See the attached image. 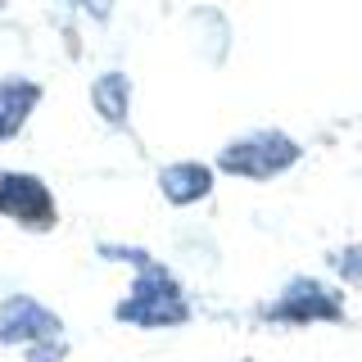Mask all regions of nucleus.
I'll list each match as a JSON object with an SVG mask.
<instances>
[{
    "label": "nucleus",
    "instance_id": "5",
    "mask_svg": "<svg viewBox=\"0 0 362 362\" xmlns=\"http://www.w3.org/2000/svg\"><path fill=\"white\" fill-rule=\"evenodd\" d=\"M272 322H290V326H313V322H339L344 317V303H339L335 290H326L322 281H290L281 290V299L267 308Z\"/></svg>",
    "mask_w": 362,
    "mask_h": 362
},
{
    "label": "nucleus",
    "instance_id": "1",
    "mask_svg": "<svg viewBox=\"0 0 362 362\" xmlns=\"http://www.w3.org/2000/svg\"><path fill=\"white\" fill-rule=\"evenodd\" d=\"M105 258H127V263H136L132 294L113 308L118 322L145 326V331H163V326H181L190 317V303H186V294H181L177 276L168 267H158L150 254H141V249H109L105 245Z\"/></svg>",
    "mask_w": 362,
    "mask_h": 362
},
{
    "label": "nucleus",
    "instance_id": "4",
    "mask_svg": "<svg viewBox=\"0 0 362 362\" xmlns=\"http://www.w3.org/2000/svg\"><path fill=\"white\" fill-rule=\"evenodd\" d=\"M59 317H54L45 303H37L32 294H9L0 303V344H23V349H37L59 339Z\"/></svg>",
    "mask_w": 362,
    "mask_h": 362
},
{
    "label": "nucleus",
    "instance_id": "2",
    "mask_svg": "<svg viewBox=\"0 0 362 362\" xmlns=\"http://www.w3.org/2000/svg\"><path fill=\"white\" fill-rule=\"evenodd\" d=\"M299 141L286 132H254V136H240L231 141L226 150L218 154V168L231 177H245V181H272L281 177L286 168L299 163Z\"/></svg>",
    "mask_w": 362,
    "mask_h": 362
},
{
    "label": "nucleus",
    "instance_id": "3",
    "mask_svg": "<svg viewBox=\"0 0 362 362\" xmlns=\"http://www.w3.org/2000/svg\"><path fill=\"white\" fill-rule=\"evenodd\" d=\"M0 218L28 226V231H50L54 226L50 186L32 173H0Z\"/></svg>",
    "mask_w": 362,
    "mask_h": 362
},
{
    "label": "nucleus",
    "instance_id": "9",
    "mask_svg": "<svg viewBox=\"0 0 362 362\" xmlns=\"http://www.w3.org/2000/svg\"><path fill=\"white\" fill-rule=\"evenodd\" d=\"M339 272H344L354 286H362V249H344V258H339Z\"/></svg>",
    "mask_w": 362,
    "mask_h": 362
},
{
    "label": "nucleus",
    "instance_id": "7",
    "mask_svg": "<svg viewBox=\"0 0 362 362\" xmlns=\"http://www.w3.org/2000/svg\"><path fill=\"white\" fill-rule=\"evenodd\" d=\"M158 190H163L168 204L186 209V204H199L213 190V168L209 163H168L158 173Z\"/></svg>",
    "mask_w": 362,
    "mask_h": 362
},
{
    "label": "nucleus",
    "instance_id": "6",
    "mask_svg": "<svg viewBox=\"0 0 362 362\" xmlns=\"http://www.w3.org/2000/svg\"><path fill=\"white\" fill-rule=\"evenodd\" d=\"M37 105H41V82H28V77H0V141H14Z\"/></svg>",
    "mask_w": 362,
    "mask_h": 362
},
{
    "label": "nucleus",
    "instance_id": "8",
    "mask_svg": "<svg viewBox=\"0 0 362 362\" xmlns=\"http://www.w3.org/2000/svg\"><path fill=\"white\" fill-rule=\"evenodd\" d=\"M90 105H95V113L109 122V127H122L127 122V109H132V82L127 73H105L95 77V86H90Z\"/></svg>",
    "mask_w": 362,
    "mask_h": 362
},
{
    "label": "nucleus",
    "instance_id": "10",
    "mask_svg": "<svg viewBox=\"0 0 362 362\" xmlns=\"http://www.w3.org/2000/svg\"><path fill=\"white\" fill-rule=\"evenodd\" d=\"M82 9H86L95 23H105V18L113 14V0H82Z\"/></svg>",
    "mask_w": 362,
    "mask_h": 362
}]
</instances>
